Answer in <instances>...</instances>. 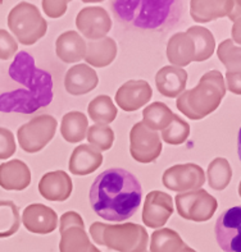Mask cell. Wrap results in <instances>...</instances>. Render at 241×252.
I'll list each match as a JSON object with an SVG mask.
<instances>
[{
    "label": "cell",
    "mask_w": 241,
    "mask_h": 252,
    "mask_svg": "<svg viewBox=\"0 0 241 252\" xmlns=\"http://www.w3.org/2000/svg\"><path fill=\"white\" fill-rule=\"evenodd\" d=\"M58 122L53 115H36L17 131L18 144L23 151L35 154L41 151L53 140Z\"/></svg>",
    "instance_id": "5b68a950"
},
{
    "label": "cell",
    "mask_w": 241,
    "mask_h": 252,
    "mask_svg": "<svg viewBox=\"0 0 241 252\" xmlns=\"http://www.w3.org/2000/svg\"><path fill=\"white\" fill-rule=\"evenodd\" d=\"M89 252H102V251H100L99 249H97V247L94 246V245H91L90 250H89Z\"/></svg>",
    "instance_id": "ab89813d"
},
{
    "label": "cell",
    "mask_w": 241,
    "mask_h": 252,
    "mask_svg": "<svg viewBox=\"0 0 241 252\" xmlns=\"http://www.w3.org/2000/svg\"><path fill=\"white\" fill-rule=\"evenodd\" d=\"M18 51L16 38L5 30H0V59L9 61Z\"/></svg>",
    "instance_id": "836d02e7"
},
{
    "label": "cell",
    "mask_w": 241,
    "mask_h": 252,
    "mask_svg": "<svg viewBox=\"0 0 241 252\" xmlns=\"http://www.w3.org/2000/svg\"><path fill=\"white\" fill-rule=\"evenodd\" d=\"M178 252H196V251L194 249H191V247H189V246H186V245H185V246H183L182 249H181Z\"/></svg>",
    "instance_id": "f35d334b"
},
{
    "label": "cell",
    "mask_w": 241,
    "mask_h": 252,
    "mask_svg": "<svg viewBox=\"0 0 241 252\" xmlns=\"http://www.w3.org/2000/svg\"><path fill=\"white\" fill-rule=\"evenodd\" d=\"M145 252H148V251H145Z\"/></svg>",
    "instance_id": "60d3db41"
},
{
    "label": "cell",
    "mask_w": 241,
    "mask_h": 252,
    "mask_svg": "<svg viewBox=\"0 0 241 252\" xmlns=\"http://www.w3.org/2000/svg\"><path fill=\"white\" fill-rule=\"evenodd\" d=\"M72 227H80L85 228V223L82 220V217H81L78 213L76 211H67L61 217V224H59V232L63 233L65 230L69 229Z\"/></svg>",
    "instance_id": "8d00e7d4"
},
{
    "label": "cell",
    "mask_w": 241,
    "mask_h": 252,
    "mask_svg": "<svg viewBox=\"0 0 241 252\" xmlns=\"http://www.w3.org/2000/svg\"><path fill=\"white\" fill-rule=\"evenodd\" d=\"M151 86L144 80H131L117 90L116 102L125 112H136L150 101Z\"/></svg>",
    "instance_id": "4fadbf2b"
},
{
    "label": "cell",
    "mask_w": 241,
    "mask_h": 252,
    "mask_svg": "<svg viewBox=\"0 0 241 252\" xmlns=\"http://www.w3.org/2000/svg\"><path fill=\"white\" fill-rule=\"evenodd\" d=\"M86 138L89 145L95 147L98 151H108L112 149L114 142V132L109 126L94 125L87 129Z\"/></svg>",
    "instance_id": "d6a6232c"
},
{
    "label": "cell",
    "mask_w": 241,
    "mask_h": 252,
    "mask_svg": "<svg viewBox=\"0 0 241 252\" xmlns=\"http://www.w3.org/2000/svg\"><path fill=\"white\" fill-rule=\"evenodd\" d=\"M103 164V155L91 145L82 144L77 146L69 158V172L73 176L84 177L99 169Z\"/></svg>",
    "instance_id": "d6986e66"
},
{
    "label": "cell",
    "mask_w": 241,
    "mask_h": 252,
    "mask_svg": "<svg viewBox=\"0 0 241 252\" xmlns=\"http://www.w3.org/2000/svg\"><path fill=\"white\" fill-rule=\"evenodd\" d=\"M67 0H44L41 1L42 10L49 18H59L65 16L66 10L68 8Z\"/></svg>",
    "instance_id": "d590c367"
},
{
    "label": "cell",
    "mask_w": 241,
    "mask_h": 252,
    "mask_svg": "<svg viewBox=\"0 0 241 252\" xmlns=\"http://www.w3.org/2000/svg\"><path fill=\"white\" fill-rule=\"evenodd\" d=\"M89 198L95 214L105 220L121 223L136 214L141 205L142 189L129 170L110 168L95 178Z\"/></svg>",
    "instance_id": "6da1fadb"
},
{
    "label": "cell",
    "mask_w": 241,
    "mask_h": 252,
    "mask_svg": "<svg viewBox=\"0 0 241 252\" xmlns=\"http://www.w3.org/2000/svg\"><path fill=\"white\" fill-rule=\"evenodd\" d=\"M8 27L23 45H34L45 36L48 23L35 4L18 3L8 14Z\"/></svg>",
    "instance_id": "3957f363"
},
{
    "label": "cell",
    "mask_w": 241,
    "mask_h": 252,
    "mask_svg": "<svg viewBox=\"0 0 241 252\" xmlns=\"http://www.w3.org/2000/svg\"><path fill=\"white\" fill-rule=\"evenodd\" d=\"M29 232L35 234L53 233L58 228V215L44 204H31L23 210L21 218Z\"/></svg>",
    "instance_id": "5bb4252c"
},
{
    "label": "cell",
    "mask_w": 241,
    "mask_h": 252,
    "mask_svg": "<svg viewBox=\"0 0 241 252\" xmlns=\"http://www.w3.org/2000/svg\"><path fill=\"white\" fill-rule=\"evenodd\" d=\"M89 129V119L81 112H69L63 115L61 133L69 144H78L86 138Z\"/></svg>",
    "instance_id": "cb8c5ba5"
},
{
    "label": "cell",
    "mask_w": 241,
    "mask_h": 252,
    "mask_svg": "<svg viewBox=\"0 0 241 252\" xmlns=\"http://www.w3.org/2000/svg\"><path fill=\"white\" fill-rule=\"evenodd\" d=\"M57 57L65 63H77L86 53V41L77 31H66L55 41Z\"/></svg>",
    "instance_id": "44dd1931"
},
{
    "label": "cell",
    "mask_w": 241,
    "mask_h": 252,
    "mask_svg": "<svg viewBox=\"0 0 241 252\" xmlns=\"http://www.w3.org/2000/svg\"><path fill=\"white\" fill-rule=\"evenodd\" d=\"M117 57V44L112 37H105L97 41L86 42L85 62L89 67L104 68L113 63Z\"/></svg>",
    "instance_id": "603a6c76"
},
{
    "label": "cell",
    "mask_w": 241,
    "mask_h": 252,
    "mask_svg": "<svg viewBox=\"0 0 241 252\" xmlns=\"http://www.w3.org/2000/svg\"><path fill=\"white\" fill-rule=\"evenodd\" d=\"M31 185V170L22 160L14 159L0 165V187L7 191H23Z\"/></svg>",
    "instance_id": "e0dca14e"
},
{
    "label": "cell",
    "mask_w": 241,
    "mask_h": 252,
    "mask_svg": "<svg viewBox=\"0 0 241 252\" xmlns=\"http://www.w3.org/2000/svg\"><path fill=\"white\" fill-rule=\"evenodd\" d=\"M236 1L223 0H193L190 1V16L196 23H208L228 17Z\"/></svg>",
    "instance_id": "ffe728a7"
},
{
    "label": "cell",
    "mask_w": 241,
    "mask_h": 252,
    "mask_svg": "<svg viewBox=\"0 0 241 252\" xmlns=\"http://www.w3.org/2000/svg\"><path fill=\"white\" fill-rule=\"evenodd\" d=\"M149 245V234L136 223L104 224L102 245L117 252H145Z\"/></svg>",
    "instance_id": "277c9868"
},
{
    "label": "cell",
    "mask_w": 241,
    "mask_h": 252,
    "mask_svg": "<svg viewBox=\"0 0 241 252\" xmlns=\"http://www.w3.org/2000/svg\"><path fill=\"white\" fill-rule=\"evenodd\" d=\"M159 136H161V140H163L166 144L177 146V145L186 142V140L189 138L190 126L186 121H183L178 115L174 114L171 125L166 129L161 131Z\"/></svg>",
    "instance_id": "1f68e13d"
},
{
    "label": "cell",
    "mask_w": 241,
    "mask_h": 252,
    "mask_svg": "<svg viewBox=\"0 0 241 252\" xmlns=\"http://www.w3.org/2000/svg\"><path fill=\"white\" fill-rule=\"evenodd\" d=\"M209 187L215 191H223L230 185L232 178L231 165L225 158H215L210 161L207 170Z\"/></svg>",
    "instance_id": "f1b7e54d"
},
{
    "label": "cell",
    "mask_w": 241,
    "mask_h": 252,
    "mask_svg": "<svg viewBox=\"0 0 241 252\" xmlns=\"http://www.w3.org/2000/svg\"><path fill=\"white\" fill-rule=\"evenodd\" d=\"M195 45V58L194 62L208 61L214 54L215 38L208 29L203 26H191L186 31Z\"/></svg>",
    "instance_id": "d4e9b609"
},
{
    "label": "cell",
    "mask_w": 241,
    "mask_h": 252,
    "mask_svg": "<svg viewBox=\"0 0 241 252\" xmlns=\"http://www.w3.org/2000/svg\"><path fill=\"white\" fill-rule=\"evenodd\" d=\"M162 181L171 191L183 193L202 189L206 183V173L198 164H177L163 173Z\"/></svg>",
    "instance_id": "ba28073f"
},
{
    "label": "cell",
    "mask_w": 241,
    "mask_h": 252,
    "mask_svg": "<svg viewBox=\"0 0 241 252\" xmlns=\"http://www.w3.org/2000/svg\"><path fill=\"white\" fill-rule=\"evenodd\" d=\"M16 149V138L12 131L0 127V160H5L13 157Z\"/></svg>",
    "instance_id": "e575fe53"
},
{
    "label": "cell",
    "mask_w": 241,
    "mask_h": 252,
    "mask_svg": "<svg viewBox=\"0 0 241 252\" xmlns=\"http://www.w3.org/2000/svg\"><path fill=\"white\" fill-rule=\"evenodd\" d=\"M21 215L17 205L9 200L0 201V238H7L18 232Z\"/></svg>",
    "instance_id": "4dcf8cb0"
},
{
    "label": "cell",
    "mask_w": 241,
    "mask_h": 252,
    "mask_svg": "<svg viewBox=\"0 0 241 252\" xmlns=\"http://www.w3.org/2000/svg\"><path fill=\"white\" fill-rule=\"evenodd\" d=\"M232 37L235 44H240V22H236L232 27Z\"/></svg>",
    "instance_id": "74e56055"
},
{
    "label": "cell",
    "mask_w": 241,
    "mask_h": 252,
    "mask_svg": "<svg viewBox=\"0 0 241 252\" xmlns=\"http://www.w3.org/2000/svg\"><path fill=\"white\" fill-rule=\"evenodd\" d=\"M167 58L173 67L183 68L193 63L195 45L186 32H177L171 36L167 44Z\"/></svg>",
    "instance_id": "7402d4cb"
},
{
    "label": "cell",
    "mask_w": 241,
    "mask_h": 252,
    "mask_svg": "<svg viewBox=\"0 0 241 252\" xmlns=\"http://www.w3.org/2000/svg\"><path fill=\"white\" fill-rule=\"evenodd\" d=\"M214 233L219 247L225 252H241V209L234 206L217 219Z\"/></svg>",
    "instance_id": "9c48e42d"
},
{
    "label": "cell",
    "mask_w": 241,
    "mask_h": 252,
    "mask_svg": "<svg viewBox=\"0 0 241 252\" xmlns=\"http://www.w3.org/2000/svg\"><path fill=\"white\" fill-rule=\"evenodd\" d=\"M76 27L89 41H97L110 31L112 19L102 6H85L76 17Z\"/></svg>",
    "instance_id": "30bf717a"
},
{
    "label": "cell",
    "mask_w": 241,
    "mask_h": 252,
    "mask_svg": "<svg viewBox=\"0 0 241 252\" xmlns=\"http://www.w3.org/2000/svg\"><path fill=\"white\" fill-rule=\"evenodd\" d=\"M163 145L159 133L145 127L142 122H138L130 132V153L134 160L141 164L157 161L161 157Z\"/></svg>",
    "instance_id": "52a82bcc"
},
{
    "label": "cell",
    "mask_w": 241,
    "mask_h": 252,
    "mask_svg": "<svg viewBox=\"0 0 241 252\" xmlns=\"http://www.w3.org/2000/svg\"><path fill=\"white\" fill-rule=\"evenodd\" d=\"M187 72L183 68L166 65L158 70L155 74V85L159 91L166 97H178L186 90Z\"/></svg>",
    "instance_id": "ac0fdd59"
},
{
    "label": "cell",
    "mask_w": 241,
    "mask_h": 252,
    "mask_svg": "<svg viewBox=\"0 0 241 252\" xmlns=\"http://www.w3.org/2000/svg\"><path fill=\"white\" fill-rule=\"evenodd\" d=\"M226 91L223 74L217 69L209 70L194 89L185 90L177 97V109L189 119L200 121L218 109Z\"/></svg>",
    "instance_id": "7a4b0ae2"
},
{
    "label": "cell",
    "mask_w": 241,
    "mask_h": 252,
    "mask_svg": "<svg viewBox=\"0 0 241 252\" xmlns=\"http://www.w3.org/2000/svg\"><path fill=\"white\" fill-rule=\"evenodd\" d=\"M73 183L65 170L49 172L41 177L39 182L40 195L45 200L63 202L71 197Z\"/></svg>",
    "instance_id": "9a60e30c"
},
{
    "label": "cell",
    "mask_w": 241,
    "mask_h": 252,
    "mask_svg": "<svg viewBox=\"0 0 241 252\" xmlns=\"http://www.w3.org/2000/svg\"><path fill=\"white\" fill-rule=\"evenodd\" d=\"M183 246L180 234L171 228H161L151 234L150 252H178Z\"/></svg>",
    "instance_id": "83f0119b"
},
{
    "label": "cell",
    "mask_w": 241,
    "mask_h": 252,
    "mask_svg": "<svg viewBox=\"0 0 241 252\" xmlns=\"http://www.w3.org/2000/svg\"><path fill=\"white\" fill-rule=\"evenodd\" d=\"M174 204L180 217L196 223L210 220L218 208L214 196L209 195L203 189L178 193L174 197Z\"/></svg>",
    "instance_id": "8992f818"
},
{
    "label": "cell",
    "mask_w": 241,
    "mask_h": 252,
    "mask_svg": "<svg viewBox=\"0 0 241 252\" xmlns=\"http://www.w3.org/2000/svg\"><path fill=\"white\" fill-rule=\"evenodd\" d=\"M90 238L87 236L85 228L72 227L61 233L59 251L61 252H89Z\"/></svg>",
    "instance_id": "f546056e"
},
{
    "label": "cell",
    "mask_w": 241,
    "mask_h": 252,
    "mask_svg": "<svg viewBox=\"0 0 241 252\" xmlns=\"http://www.w3.org/2000/svg\"><path fill=\"white\" fill-rule=\"evenodd\" d=\"M87 113L95 125L108 126L117 117V108L108 95H99L91 100L87 106Z\"/></svg>",
    "instance_id": "4316f807"
},
{
    "label": "cell",
    "mask_w": 241,
    "mask_h": 252,
    "mask_svg": "<svg viewBox=\"0 0 241 252\" xmlns=\"http://www.w3.org/2000/svg\"><path fill=\"white\" fill-rule=\"evenodd\" d=\"M99 77L97 72L87 64H76L67 70L65 87L69 95L80 96L97 89Z\"/></svg>",
    "instance_id": "2e32d148"
},
{
    "label": "cell",
    "mask_w": 241,
    "mask_h": 252,
    "mask_svg": "<svg viewBox=\"0 0 241 252\" xmlns=\"http://www.w3.org/2000/svg\"><path fill=\"white\" fill-rule=\"evenodd\" d=\"M218 59L225 64L226 90L235 95L241 94V49L231 38L222 41L217 49Z\"/></svg>",
    "instance_id": "7c38bea8"
},
{
    "label": "cell",
    "mask_w": 241,
    "mask_h": 252,
    "mask_svg": "<svg viewBox=\"0 0 241 252\" xmlns=\"http://www.w3.org/2000/svg\"><path fill=\"white\" fill-rule=\"evenodd\" d=\"M173 200L162 191L149 192L142 208V223L145 227L161 229L173 214Z\"/></svg>",
    "instance_id": "8fae6325"
},
{
    "label": "cell",
    "mask_w": 241,
    "mask_h": 252,
    "mask_svg": "<svg viewBox=\"0 0 241 252\" xmlns=\"http://www.w3.org/2000/svg\"><path fill=\"white\" fill-rule=\"evenodd\" d=\"M173 115L164 102H151L142 110V123L151 131H163L171 125Z\"/></svg>",
    "instance_id": "484cf974"
}]
</instances>
